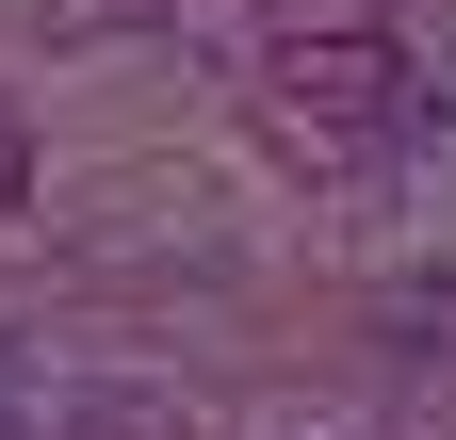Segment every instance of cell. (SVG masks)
Instances as JSON below:
<instances>
[{"label":"cell","mask_w":456,"mask_h":440,"mask_svg":"<svg viewBox=\"0 0 456 440\" xmlns=\"http://www.w3.org/2000/svg\"><path fill=\"white\" fill-rule=\"evenodd\" d=\"M245 82H261V115L294 163H408L424 115H440V82H424V49L375 17V0H277L261 49H245Z\"/></svg>","instance_id":"1"},{"label":"cell","mask_w":456,"mask_h":440,"mask_svg":"<svg viewBox=\"0 0 456 440\" xmlns=\"http://www.w3.org/2000/svg\"><path fill=\"white\" fill-rule=\"evenodd\" d=\"M391 359H408V375H456V261H440V278H391Z\"/></svg>","instance_id":"2"},{"label":"cell","mask_w":456,"mask_h":440,"mask_svg":"<svg viewBox=\"0 0 456 440\" xmlns=\"http://www.w3.org/2000/svg\"><path fill=\"white\" fill-rule=\"evenodd\" d=\"M17 196H33V131H17V98H0V229H17Z\"/></svg>","instance_id":"3"}]
</instances>
